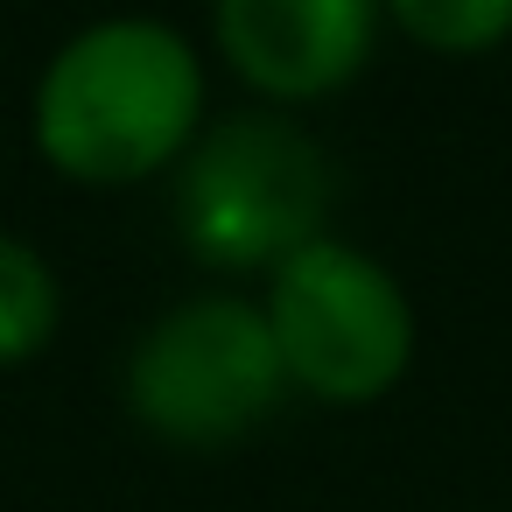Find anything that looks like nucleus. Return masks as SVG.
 <instances>
[{"label": "nucleus", "instance_id": "f257e3e1", "mask_svg": "<svg viewBox=\"0 0 512 512\" xmlns=\"http://www.w3.org/2000/svg\"><path fill=\"white\" fill-rule=\"evenodd\" d=\"M204 113L197 50L141 15L78 29L36 85V148L71 183H141L190 155Z\"/></svg>", "mask_w": 512, "mask_h": 512}, {"label": "nucleus", "instance_id": "f03ea898", "mask_svg": "<svg viewBox=\"0 0 512 512\" xmlns=\"http://www.w3.org/2000/svg\"><path fill=\"white\" fill-rule=\"evenodd\" d=\"M330 162L281 113L218 120L176 176V232L204 267H281L323 239Z\"/></svg>", "mask_w": 512, "mask_h": 512}, {"label": "nucleus", "instance_id": "7ed1b4c3", "mask_svg": "<svg viewBox=\"0 0 512 512\" xmlns=\"http://www.w3.org/2000/svg\"><path fill=\"white\" fill-rule=\"evenodd\" d=\"M260 316L274 330L288 386L330 407H365L393 393L414 358V309L400 281L372 253L337 239H309L302 253H288Z\"/></svg>", "mask_w": 512, "mask_h": 512}, {"label": "nucleus", "instance_id": "20e7f679", "mask_svg": "<svg viewBox=\"0 0 512 512\" xmlns=\"http://www.w3.org/2000/svg\"><path fill=\"white\" fill-rule=\"evenodd\" d=\"M288 393L274 330L239 295H197L169 309L127 358V407L176 449L246 442Z\"/></svg>", "mask_w": 512, "mask_h": 512}, {"label": "nucleus", "instance_id": "39448f33", "mask_svg": "<svg viewBox=\"0 0 512 512\" xmlns=\"http://www.w3.org/2000/svg\"><path fill=\"white\" fill-rule=\"evenodd\" d=\"M225 64L267 99H330L372 57L379 0H211Z\"/></svg>", "mask_w": 512, "mask_h": 512}, {"label": "nucleus", "instance_id": "423d86ee", "mask_svg": "<svg viewBox=\"0 0 512 512\" xmlns=\"http://www.w3.org/2000/svg\"><path fill=\"white\" fill-rule=\"evenodd\" d=\"M57 337V274L36 246L0 232V365H22Z\"/></svg>", "mask_w": 512, "mask_h": 512}, {"label": "nucleus", "instance_id": "0eeeda50", "mask_svg": "<svg viewBox=\"0 0 512 512\" xmlns=\"http://www.w3.org/2000/svg\"><path fill=\"white\" fill-rule=\"evenodd\" d=\"M386 15L442 57H484L512 36V0H386Z\"/></svg>", "mask_w": 512, "mask_h": 512}]
</instances>
